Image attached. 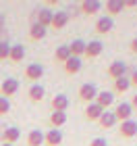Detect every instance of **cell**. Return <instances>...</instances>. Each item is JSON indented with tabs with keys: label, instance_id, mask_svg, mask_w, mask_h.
Segmentation results:
<instances>
[{
	"label": "cell",
	"instance_id": "cell-1",
	"mask_svg": "<svg viewBox=\"0 0 137 146\" xmlns=\"http://www.w3.org/2000/svg\"><path fill=\"white\" fill-rule=\"evenodd\" d=\"M77 96H79V100H81V102L89 104V102H96L98 90H96V86H94V84H83L81 88H79V92H77Z\"/></svg>",
	"mask_w": 137,
	"mask_h": 146
},
{
	"label": "cell",
	"instance_id": "cell-2",
	"mask_svg": "<svg viewBox=\"0 0 137 146\" xmlns=\"http://www.w3.org/2000/svg\"><path fill=\"white\" fill-rule=\"evenodd\" d=\"M102 2L100 0H83V2H79V11L83 13V15H87V17H96L98 13L102 11Z\"/></svg>",
	"mask_w": 137,
	"mask_h": 146
},
{
	"label": "cell",
	"instance_id": "cell-3",
	"mask_svg": "<svg viewBox=\"0 0 137 146\" xmlns=\"http://www.w3.org/2000/svg\"><path fill=\"white\" fill-rule=\"evenodd\" d=\"M94 29H96V34H110V31L114 29V19L112 17H98L96 19V25H94Z\"/></svg>",
	"mask_w": 137,
	"mask_h": 146
},
{
	"label": "cell",
	"instance_id": "cell-4",
	"mask_svg": "<svg viewBox=\"0 0 137 146\" xmlns=\"http://www.w3.org/2000/svg\"><path fill=\"white\" fill-rule=\"evenodd\" d=\"M106 73H108V77H112V79L127 77V63L125 61H112Z\"/></svg>",
	"mask_w": 137,
	"mask_h": 146
},
{
	"label": "cell",
	"instance_id": "cell-5",
	"mask_svg": "<svg viewBox=\"0 0 137 146\" xmlns=\"http://www.w3.org/2000/svg\"><path fill=\"white\" fill-rule=\"evenodd\" d=\"M114 115H116V119L123 123V121H129V119H133L131 115H133V107H131V102H119L114 107Z\"/></svg>",
	"mask_w": 137,
	"mask_h": 146
},
{
	"label": "cell",
	"instance_id": "cell-6",
	"mask_svg": "<svg viewBox=\"0 0 137 146\" xmlns=\"http://www.w3.org/2000/svg\"><path fill=\"white\" fill-rule=\"evenodd\" d=\"M44 75V67L40 63H31L25 67V79H29L31 84H37V79H42Z\"/></svg>",
	"mask_w": 137,
	"mask_h": 146
},
{
	"label": "cell",
	"instance_id": "cell-7",
	"mask_svg": "<svg viewBox=\"0 0 137 146\" xmlns=\"http://www.w3.org/2000/svg\"><path fill=\"white\" fill-rule=\"evenodd\" d=\"M17 92H19V82L15 77H9V79H4V82L0 84V94H2L4 98L17 94Z\"/></svg>",
	"mask_w": 137,
	"mask_h": 146
},
{
	"label": "cell",
	"instance_id": "cell-8",
	"mask_svg": "<svg viewBox=\"0 0 137 146\" xmlns=\"http://www.w3.org/2000/svg\"><path fill=\"white\" fill-rule=\"evenodd\" d=\"M83 113H85L87 121H100V117L104 115V109L98 102H89V104H85V111Z\"/></svg>",
	"mask_w": 137,
	"mask_h": 146
},
{
	"label": "cell",
	"instance_id": "cell-9",
	"mask_svg": "<svg viewBox=\"0 0 137 146\" xmlns=\"http://www.w3.org/2000/svg\"><path fill=\"white\" fill-rule=\"evenodd\" d=\"M121 138H135L137 136V121L135 119H129V121H123L121 123V129H119Z\"/></svg>",
	"mask_w": 137,
	"mask_h": 146
},
{
	"label": "cell",
	"instance_id": "cell-10",
	"mask_svg": "<svg viewBox=\"0 0 137 146\" xmlns=\"http://www.w3.org/2000/svg\"><path fill=\"white\" fill-rule=\"evenodd\" d=\"M96 102L100 104L104 111H108V107H112V102H114V92H112V90H102V92H98Z\"/></svg>",
	"mask_w": 137,
	"mask_h": 146
},
{
	"label": "cell",
	"instance_id": "cell-11",
	"mask_svg": "<svg viewBox=\"0 0 137 146\" xmlns=\"http://www.w3.org/2000/svg\"><path fill=\"white\" fill-rule=\"evenodd\" d=\"M35 23H40L42 27L48 29L50 25H52V17H54V11H48V9H40V11H35Z\"/></svg>",
	"mask_w": 137,
	"mask_h": 146
},
{
	"label": "cell",
	"instance_id": "cell-12",
	"mask_svg": "<svg viewBox=\"0 0 137 146\" xmlns=\"http://www.w3.org/2000/svg\"><path fill=\"white\" fill-rule=\"evenodd\" d=\"M102 50H104V44L100 40H91V42H87V46H85V56L87 58H98L102 54Z\"/></svg>",
	"mask_w": 137,
	"mask_h": 146
},
{
	"label": "cell",
	"instance_id": "cell-13",
	"mask_svg": "<svg viewBox=\"0 0 137 146\" xmlns=\"http://www.w3.org/2000/svg\"><path fill=\"white\" fill-rule=\"evenodd\" d=\"M104 9H106V17H116L121 15L123 9H125V4H123V0H108L106 4H104Z\"/></svg>",
	"mask_w": 137,
	"mask_h": 146
},
{
	"label": "cell",
	"instance_id": "cell-14",
	"mask_svg": "<svg viewBox=\"0 0 137 146\" xmlns=\"http://www.w3.org/2000/svg\"><path fill=\"white\" fill-rule=\"evenodd\" d=\"M27 96H29V100H31V102H42V100H44V96H46L44 86H40V84H31V86H29V90H27Z\"/></svg>",
	"mask_w": 137,
	"mask_h": 146
},
{
	"label": "cell",
	"instance_id": "cell-15",
	"mask_svg": "<svg viewBox=\"0 0 137 146\" xmlns=\"http://www.w3.org/2000/svg\"><path fill=\"white\" fill-rule=\"evenodd\" d=\"M50 107H52V111L64 113V111L69 109V98H67V94H56V96L50 100Z\"/></svg>",
	"mask_w": 137,
	"mask_h": 146
},
{
	"label": "cell",
	"instance_id": "cell-16",
	"mask_svg": "<svg viewBox=\"0 0 137 146\" xmlns=\"http://www.w3.org/2000/svg\"><path fill=\"white\" fill-rule=\"evenodd\" d=\"M48 123L52 129H60L64 123H67V113H58V111H52L50 117H48Z\"/></svg>",
	"mask_w": 137,
	"mask_h": 146
},
{
	"label": "cell",
	"instance_id": "cell-17",
	"mask_svg": "<svg viewBox=\"0 0 137 146\" xmlns=\"http://www.w3.org/2000/svg\"><path fill=\"white\" fill-rule=\"evenodd\" d=\"M69 23V15L67 11H54V17H52V29H62L64 25Z\"/></svg>",
	"mask_w": 137,
	"mask_h": 146
},
{
	"label": "cell",
	"instance_id": "cell-18",
	"mask_svg": "<svg viewBox=\"0 0 137 146\" xmlns=\"http://www.w3.org/2000/svg\"><path fill=\"white\" fill-rule=\"evenodd\" d=\"M100 127H104V129H110V127H114L116 123H119V119H116V115H114V111H104V115L100 117Z\"/></svg>",
	"mask_w": 137,
	"mask_h": 146
},
{
	"label": "cell",
	"instance_id": "cell-19",
	"mask_svg": "<svg viewBox=\"0 0 137 146\" xmlns=\"http://www.w3.org/2000/svg\"><path fill=\"white\" fill-rule=\"evenodd\" d=\"M60 142H62V131L60 129H48L46 131L44 146H60Z\"/></svg>",
	"mask_w": 137,
	"mask_h": 146
},
{
	"label": "cell",
	"instance_id": "cell-20",
	"mask_svg": "<svg viewBox=\"0 0 137 146\" xmlns=\"http://www.w3.org/2000/svg\"><path fill=\"white\" fill-rule=\"evenodd\" d=\"M46 142V134L40 129H31L27 134V146H44Z\"/></svg>",
	"mask_w": 137,
	"mask_h": 146
},
{
	"label": "cell",
	"instance_id": "cell-21",
	"mask_svg": "<svg viewBox=\"0 0 137 146\" xmlns=\"http://www.w3.org/2000/svg\"><path fill=\"white\" fill-rule=\"evenodd\" d=\"M21 138V131H19V127H6L2 131V144H12L15 146V142Z\"/></svg>",
	"mask_w": 137,
	"mask_h": 146
},
{
	"label": "cell",
	"instance_id": "cell-22",
	"mask_svg": "<svg viewBox=\"0 0 137 146\" xmlns=\"http://www.w3.org/2000/svg\"><path fill=\"white\" fill-rule=\"evenodd\" d=\"M81 58H77V56H71L67 63L62 65L64 67V73H67V75H75V73H79L81 71Z\"/></svg>",
	"mask_w": 137,
	"mask_h": 146
},
{
	"label": "cell",
	"instance_id": "cell-23",
	"mask_svg": "<svg viewBox=\"0 0 137 146\" xmlns=\"http://www.w3.org/2000/svg\"><path fill=\"white\" fill-rule=\"evenodd\" d=\"M85 46L87 42H83V40H73V44H69V50H71V56H85Z\"/></svg>",
	"mask_w": 137,
	"mask_h": 146
},
{
	"label": "cell",
	"instance_id": "cell-24",
	"mask_svg": "<svg viewBox=\"0 0 137 146\" xmlns=\"http://www.w3.org/2000/svg\"><path fill=\"white\" fill-rule=\"evenodd\" d=\"M46 34H48V29L42 27L40 23H33V25L29 27V40H33V42H40V40H44Z\"/></svg>",
	"mask_w": 137,
	"mask_h": 146
},
{
	"label": "cell",
	"instance_id": "cell-25",
	"mask_svg": "<svg viewBox=\"0 0 137 146\" xmlns=\"http://www.w3.org/2000/svg\"><path fill=\"white\" fill-rule=\"evenodd\" d=\"M23 58H25V46H23V44L10 46V56H9V61H10V63H21Z\"/></svg>",
	"mask_w": 137,
	"mask_h": 146
},
{
	"label": "cell",
	"instance_id": "cell-26",
	"mask_svg": "<svg viewBox=\"0 0 137 146\" xmlns=\"http://www.w3.org/2000/svg\"><path fill=\"white\" fill-rule=\"evenodd\" d=\"M131 90V79L129 77H121V79H114V88L112 92H116V94H125V92Z\"/></svg>",
	"mask_w": 137,
	"mask_h": 146
},
{
	"label": "cell",
	"instance_id": "cell-27",
	"mask_svg": "<svg viewBox=\"0 0 137 146\" xmlns=\"http://www.w3.org/2000/svg\"><path fill=\"white\" fill-rule=\"evenodd\" d=\"M71 58V50H69V44H64V46H58L56 48V52H54V61L56 63H67Z\"/></svg>",
	"mask_w": 137,
	"mask_h": 146
},
{
	"label": "cell",
	"instance_id": "cell-28",
	"mask_svg": "<svg viewBox=\"0 0 137 146\" xmlns=\"http://www.w3.org/2000/svg\"><path fill=\"white\" fill-rule=\"evenodd\" d=\"M10 56V44L6 42H0V61H6V58Z\"/></svg>",
	"mask_w": 137,
	"mask_h": 146
},
{
	"label": "cell",
	"instance_id": "cell-29",
	"mask_svg": "<svg viewBox=\"0 0 137 146\" xmlns=\"http://www.w3.org/2000/svg\"><path fill=\"white\" fill-rule=\"evenodd\" d=\"M10 111V100L4 96H0V115H6V113Z\"/></svg>",
	"mask_w": 137,
	"mask_h": 146
},
{
	"label": "cell",
	"instance_id": "cell-30",
	"mask_svg": "<svg viewBox=\"0 0 137 146\" xmlns=\"http://www.w3.org/2000/svg\"><path fill=\"white\" fill-rule=\"evenodd\" d=\"M89 146H108V142H106V138H94L89 142Z\"/></svg>",
	"mask_w": 137,
	"mask_h": 146
},
{
	"label": "cell",
	"instance_id": "cell-31",
	"mask_svg": "<svg viewBox=\"0 0 137 146\" xmlns=\"http://www.w3.org/2000/svg\"><path fill=\"white\" fill-rule=\"evenodd\" d=\"M125 9H137V0H123Z\"/></svg>",
	"mask_w": 137,
	"mask_h": 146
},
{
	"label": "cell",
	"instance_id": "cell-32",
	"mask_svg": "<svg viewBox=\"0 0 137 146\" xmlns=\"http://www.w3.org/2000/svg\"><path fill=\"white\" fill-rule=\"evenodd\" d=\"M129 79H131V88H133V86H135V88H137V69L131 73V77H129Z\"/></svg>",
	"mask_w": 137,
	"mask_h": 146
},
{
	"label": "cell",
	"instance_id": "cell-33",
	"mask_svg": "<svg viewBox=\"0 0 137 146\" xmlns=\"http://www.w3.org/2000/svg\"><path fill=\"white\" fill-rule=\"evenodd\" d=\"M129 50H131L133 54H137V38H133V42H131V46H129Z\"/></svg>",
	"mask_w": 137,
	"mask_h": 146
},
{
	"label": "cell",
	"instance_id": "cell-34",
	"mask_svg": "<svg viewBox=\"0 0 137 146\" xmlns=\"http://www.w3.org/2000/svg\"><path fill=\"white\" fill-rule=\"evenodd\" d=\"M4 23H6V17L2 15V13H0V31L4 29Z\"/></svg>",
	"mask_w": 137,
	"mask_h": 146
},
{
	"label": "cell",
	"instance_id": "cell-35",
	"mask_svg": "<svg viewBox=\"0 0 137 146\" xmlns=\"http://www.w3.org/2000/svg\"><path fill=\"white\" fill-rule=\"evenodd\" d=\"M131 107H133V109H137V94L131 98Z\"/></svg>",
	"mask_w": 137,
	"mask_h": 146
},
{
	"label": "cell",
	"instance_id": "cell-36",
	"mask_svg": "<svg viewBox=\"0 0 137 146\" xmlns=\"http://www.w3.org/2000/svg\"><path fill=\"white\" fill-rule=\"evenodd\" d=\"M0 146H12V144H0Z\"/></svg>",
	"mask_w": 137,
	"mask_h": 146
}]
</instances>
